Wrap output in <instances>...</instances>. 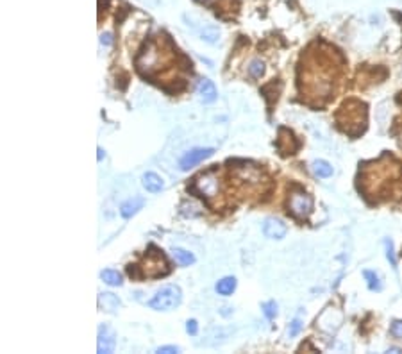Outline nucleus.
Here are the masks:
<instances>
[{
    "instance_id": "28",
    "label": "nucleus",
    "mask_w": 402,
    "mask_h": 354,
    "mask_svg": "<svg viewBox=\"0 0 402 354\" xmlns=\"http://www.w3.org/2000/svg\"><path fill=\"white\" fill-rule=\"evenodd\" d=\"M197 2H200V4H206V6H215L218 0H197Z\"/></svg>"
},
{
    "instance_id": "12",
    "label": "nucleus",
    "mask_w": 402,
    "mask_h": 354,
    "mask_svg": "<svg viewBox=\"0 0 402 354\" xmlns=\"http://www.w3.org/2000/svg\"><path fill=\"white\" fill-rule=\"evenodd\" d=\"M143 186L147 188V192L157 194V192H161L163 188H165V183H163V179H161L157 174H154V172H147V174L143 175Z\"/></svg>"
},
{
    "instance_id": "8",
    "label": "nucleus",
    "mask_w": 402,
    "mask_h": 354,
    "mask_svg": "<svg viewBox=\"0 0 402 354\" xmlns=\"http://www.w3.org/2000/svg\"><path fill=\"white\" fill-rule=\"evenodd\" d=\"M263 233L270 240H281L286 236V224L279 219H267L263 224Z\"/></svg>"
},
{
    "instance_id": "27",
    "label": "nucleus",
    "mask_w": 402,
    "mask_h": 354,
    "mask_svg": "<svg viewBox=\"0 0 402 354\" xmlns=\"http://www.w3.org/2000/svg\"><path fill=\"white\" fill-rule=\"evenodd\" d=\"M100 41H102V45H111L113 43V36H111L109 33H106V34L100 36Z\"/></svg>"
},
{
    "instance_id": "7",
    "label": "nucleus",
    "mask_w": 402,
    "mask_h": 354,
    "mask_svg": "<svg viewBox=\"0 0 402 354\" xmlns=\"http://www.w3.org/2000/svg\"><path fill=\"white\" fill-rule=\"evenodd\" d=\"M114 345H117V336H114L113 329L107 328V325H100L97 350H99L100 354H109L114 350Z\"/></svg>"
},
{
    "instance_id": "20",
    "label": "nucleus",
    "mask_w": 402,
    "mask_h": 354,
    "mask_svg": "<svg viewBox=\"0 0 402 354\" xmlns=\"http://www.w3.org/2000/svg\"><path fill=\"white\" fill-rule=\"evenodd\" d=\"M249 73H250V75H252V77H256V79H257V77H261V75H263V73H265V65L260 61V59H256V61L250 63V66H249Z\"/></svg>"
},
{
    "instance_id": "5",
    "label": "nucleus",
    "mask_w": 402,
    "mask_h": 354,
    "mask_svg": "<svg viewBox=\"0 0 402 354\" xmlns=\"http://www.w3.org/2000/svg\"><path fill=\"white\" fill-rule=\"evenodd\" d=\"M290 213L297 219H306L313 209V199L302 190H295L288 199Z\"/></svg>"
},
{
    "instance_id": "29",
    "label": "nucleus",
    "mask_w": 402,
    "mask_h": 354,
    "mask_svg": "<svg viewBox=\"0 0 402 354\" xmlns=\"http://www.w3.org/2000/svg\"><path fill=\"white\" fill-rule=\"evenodd\" d=\"M102 156H104V150L99 149V159H102Z\"/></svg>"
},
{
    "instance_id": "11",
    "label": "nucleus",
    "mask_w": 402,
    "mask_h": 354,
    "mask_svg": "<svg viewBox=\"0 0 402 354\" xmlns=\"http://www.w3.org/2000/svg\"><path fill=\"white\" fill-rule=\"evenodd\" d=\"M143 204H145L143 197H132V199H129L127 202H124V204H122L120 215L124 216V219H131L132 215H136V213H138L139 209L143 208Z\"/></svg>"
},
{
    "instance_id": "17",
    "label": "nucleus",
    "mask_w": 402,
    "mask_h": 354,
    "mask_svg": "<svg viewBox=\"0 0 402 354\" xmlns=\"http://www.w3.org/2000/svg\"><path fill=\"white\" fill-rule=\"evenodd\" d=\"M363 276H365L366 283H368V288L372 290V292H381V290H383V285H381V281H379V276H377L376 272L365 270L363 272Z\"/></svg>"
},
{
    "instance_id": "15",
    "label": "nucleus",
    "mask_w": 402,
    "mask_h": 354,
    "mask_svg": "<svg viewBox=\"0 0 402 354\" xmlns=\"http://www.w3.org/2000/svg\"><path fill=\"white\" fill-rule=\"evenodd\" d=\"M313 172L318 175V177H324V179H326V177H331V175H333L334 170H333V167L327 163V161L318 159V161H314V163H313Z\"/></svg>"
},
{
    "instance_id": "25",
    "label": "nucleus",
    "mask_w": 402,
    "mask_h": 354,
    "mask_svg": "<svg viewBox=\"0 0 402 354\" xmlns=\"http://www.w3.org/2000/svg\"><path fill=\"white\" fill-rule=\"evenodd\" d=\"M179 347H176V345H165V347H159L157 349V352H163V354H174V352H179Z\"/></svg>"
},
{
    "instance_id": "16",
    "label": "nucleus",
    "mask_w": 402,
    "mask_h": 354,
    "mask_svg": "<svg viewBox=\"0 0 402 354\" xmlns=\"http://www.w3.org/2000/svg\"><path fill=\"white\" fill-rule=\"evenodd\" d=\"M174 258H176V261L179 263V265H183V267H190V265L195 263V256L191 254V252L184 251V249H176V251H174Z\"/></svg>"
},
{
    "instance_id": "22",
    "label": "nucleus",
    "mask_w": 402,
    "mask_h": 354,
    "mask_svg": "<svg viewBox=\"0 0 402 354\" xmlns=\"http://www.w3.org/2000/svg\"><path fill=\"white\" fill-rule=\"evenodd\" d=\"M263 311H265V315H267L268 318H274L275 315H277V304H275L274 301H270V303H265L263 304Z\"/></svg>"
},
{
    "instance_id": "4",
    "label": "nucleus",
    "mask_w": 402,
    "mask_h": 354,
    "mask_svg": "<svg viewBox=\"0 0 402 354\" xmlns=\"http://www.w3.org/2000/svg\"><path fill=\"white\" fill-rule=\"evenodd\" d=\"M141 270L139 278H161V276L168 274V263H166V258L161 254L159 251L156 252H147L145 256V263L143 267H138Z\"/></svg>"
},
{
    "instance_id": "19",
    "label": "nucleus",
    "mask_w": 402,
    "mask_h": 354,
    "mask_svg": "<svg viewBox=\"0 0 402 354\" xmlns=\"http://www.w3.org/2000/svg\"><path fill=\"white\" fill-rule=\"evenodd\" d=\"M218 38H220V29H218V27L209 25V27H206V29L202 31V40L209 41V43H216V41H218Z\"/></svg>"
},
{
    "instance_id": "13",
    "label": "nucleus",
    "mask_w": 402,
    "mask_h": 354,
    "mask_svg": "<svg viewBox=\"0 0 402 354\" xmlns=\"http://www.w3.org/2000/svg\"><path fill=\"white\" fill-rule=\"evenodd\" d=\"M99 304H100V308H104V310L109 311V313H114V311L120 308V301H118L117 295H113V293H100Z\"/></svg>"
},
{
    "instance_id": "3",
    "label": "nucleus",
    "mask_w": 402,
    "mask_h": 354,
    "mask_svg": "<svg viewBox=\"0 0 402 354\" xmlns=\"http://www.w3.org/2000/svg\"><path fill=\"white\" fill-rule=\"evenodd\" d=\"M181 290L179 286H165V288H161L159 292L154 295V299L149 303V306L152 308V310H157V311H168V310H174V308H177L181 304Z\"/></svg>"
},
{
    "instance_id": "23",
    "label": "nucleus",
    "mask_w": 402,
    "mask_h": 354,
    "mask_svg": "<svg viewBox=\"0 0 402 354\" xmlns=\"http://www.w3.org/2000/svg\"><path fill=\"white\" fill-rule=\"evenodd\" d=\"M391 335L395 336V338H400L402 340V320H395L393 324H391Z\"/></svg>"
},
{
    "instance_id": "2",
    "label": "nucleus",
    "mask_w": 402,
    "mask_h": 354,
    "mask_svg": "<svg viewBox=\"0 0 402 354\" xmlns=\"http://www.w3.org/2000/svg\"><path fill=\"white\" fill-rule=\"evenodd\" d=\"M336 125L345 134L359 136L366 129V104L359 100H347L336 113Z\"/></svg>"
},
{
    "instance_id": "26",
    "label": "nucleus",
    "mask_w": 402,
    "mask_h": 354,
    "mask_svg": "<svg viewBox=\"0 0 402 354\" xmlns=\"http://www.w3.org/2000/svg\"><path fill=\"white\" fill-rule=\"evenodd\" d=\"M300 328H302V324H300L299 318H295V320L292 322V329H290V336H295L297 333L300 331Z\"/></svg>"
},
{
    "instance_id": "21",
    "label": "nucleus",
    "mask_w": 402,
    "mask_h": 354,
    "mask_svg": "<svg viewBox=\"0 0 402 354\" xmlns=\"http://www.w3.org/2000/svg\"><path fill=\"white\" fill-rule=\"evenodd\" d=\"M384 247H386V256L390 259L391 267L397 268V258H395V252H393V243L390 240H384Z\"/></svg>"
},
{
    "instance_id": "9",
    "label": "nucleus",
    "mask_w": 402,
    "mask_h": 354,
    "mask_svg": "<svg viewBox=\"0 0 402 354\" xmlns=\"http://www.w3.org/2000/svg\"><path fill=\"white\" fill-rule=\"evenodd\" d=\"M197 93H198V95H200V100H202V102H206V104L215 102L216 97H218V93H216L215 84H213L209 79H202L200 83H198V86H197Z\"/></svg>"
},
{
    "instance_id": "14",
    "label": "nucleus",
    "mask_w": 402,
    "mask_h": 354,
    "mask_svg": "<svg viewBox=\"0 0 402 354\" xmlns=\"http://www.w3.org/2000/svg\"><path fill=\"white\" fill-rule=\"evenodd\" d=\"M236 290V279L234 278H223L216 283V292L220 295H231Z\"/></svg>"
},
{
    "instance_id": "18",
    "label": "nucleus",
    "mask_w": 402,
    "mask_h": 354,
    "mask_svg": "<svg viewBox=\"0 0 402 354\" xmlns=\"http://www.w3.org/2000/svg\"><path fill=\"white\" fill-rule=\"evenodd\" d=\"M100 278L104 279V283H107L109 286H120L122 285V276L117 270H104L100 274Z\"/></svg>"
},
{
    "instance_id": "24",
    "label": "nucleus",
    "mask_w": 402,
    "mask_h": 354,
    "mask_svg": "<svg viewBox=\"0 0 402 354\" xmlns=\"http://www.w3.org/2000/svg\"><path fill=\"white\" fill-rule=\"evenodd\" d=\"M186 331L190 333L191 336H195V335H197V331H198L197 320H193V318H191V320H188V322H186Z\"/></svg>"
},
{
    "instance_id": "10",
    "label": "nucleus",
    "mask_w": 402,
    "mask_h": 354,
    "mask_svg": "<svg viewBox=\"0 0 402 354\" xmlns=\"http://www.w3.org/2000/svg\"><path fill=\"white\" fill-rule=\"evenodd\" d=\"M288 145V149H286V154H293L295 152L297 149L300 147V143L297 142V138L293 136V132L292 131H288V129H279V140H277V147H281V145Z\"/></svg>"
},
{
    "instance_id": "6",
    "label": "nucleus",
    "mask_w": 402,
    "mask_h": 354,
    "mask_svg": "<svg viewBox=\"0 0 402 354\" xmlns=\"http://www.w3.org/2000/svg\"><path fill=\"white\" fill-rule=\"evenodd\" d=\"M213 152L215 150L213 149H208V147H198V149H193V150H190V152L186 154V156L181 159V163H179V167H181V170H190V168H193L195 165H198L200 161H204V159H208L209 156H213Z\"/></svg>"
},
{
    "instance_id": "1",
    "label": "nucleus",
    "mask_w": 402,
    "mask_h": 354,
    "mask_svg": "<svg viewBox=\"0 0 402 354\" xmlns=\"http://www.w3.org/2000/svg\"><path fill=\"white\" fill-rule=\"evenodd\" d=\"M334 58H338V52L327 50L324 52H311L306 56L304 65L300 63L299 66V86L300 92H306L307 97H314L318 102L326 100L333 90V79H334Z\"/></svg>"
}]
</instances>
